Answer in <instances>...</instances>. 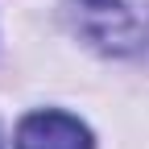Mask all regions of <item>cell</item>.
Instances as JSON below:
<instances>
[{"label":"cell","mask_w":149,"mask_h":149,"mask_svg":"<svg viewBox=\"0 0 149 149\" xmlns=\"http://www.w3.org/2000/svg\"><path fill=\"white\" fill-rule=\"evenodd\" d=\"M74 25L108 54L149 58V0H74Z\"/></svg>","instance_id":"1"},{"label":"cell","mask_w":149,"mask_h":149,"mask_svg":"<svg viewBox=\"0 0 149 149\" xmlns=\"http://www.w3.org/2000/svg\"><path fill=\"white\" fill-rule=\"evenodd\" d=\"M17 149H91V133L66 112H33L17 128Z\"/></svg>","instance_id":"2"}]
</instances>
